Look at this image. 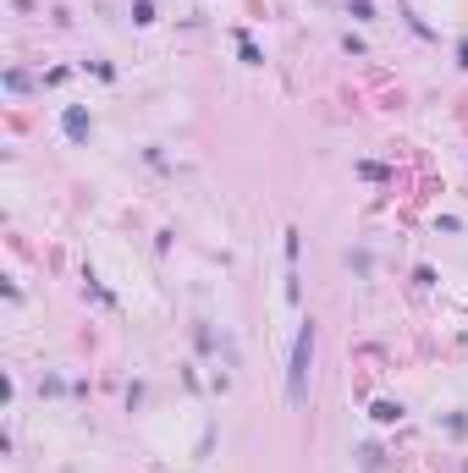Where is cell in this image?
Masks as SVG:
<instances>
[{"label": "cell", "mask_w": 468, "mask_h": 473, "mask_svg": "<svg viewBox=\"0 0 468 473\" xmlns=\"http://www.w3.org/2000/svg\"><path fill=\"white\" fill-rule=\"evenodd\" d=\"M309 369H314V319H303V330L292 341V369H287V402L292 407L309 402Z\"/></svg>", "instance_id": "cell-1"}, {"label": "cell", "mask_w": 468, "mask_h": 473, "mask_svg": "<svg viewBox=\"0 0 468 473\" xmlns=\"http://www.w3.org/2000/svg\"><path fill=\"white\" fill-rule=\"evenodd\" d=\"M61 132H67L72 143H83V138L94 132V121H89V110H83V105H67V116H61Z\"/></svg>", "instance_id": "cell-2"}, {"label": "cell", "mask_w": 468, "mask_h": 473, "mask_svg": "<svg viewBox=\"0 0 468 473\" xmlns=\"http://www.w3.org/2000/svg\"><path fill=\"white\" fill-rule=\"evenodd\" d=\"M369 418H375V424H397V418H402V402H375Z\"/></svg>", "instance_id": "cell-3"}, {"label": "cell", "mask_w": 468, "mask_h": 473, "mask_svg": "<svg viewBox=\"0 0 468 473\" xmlns=\"http://www.w3.org/2000/svg\"><path fill=\"white\" fill-rule=\"evenodd\" d=\"M237 50H243V61H248V66H259V50H254V39H248V34H237Z\"/></svg>", "instance_id": "cell-4"}, {"label": "cell", "mask_w": 468, "mask_h": 473, "mask_svg": "<svg viewBox=\"0 0 468 473\" xmlns=\"http://www.w3.org/2000/svg\"><path fill=\"white\" fill-rule=\"evenodd\" d=\"M6 88H12V94H28L34 83H28V72H6Z\"/></svg>", "instance_id": "cell-5"}, {"label": "cell", "mask_w": 468, "mask_h": 473, "mask_svg": "<svg viewBox=\"0 0 468 473\" xmlns=\"http://www.w3.org/2000/svg\"><path fill=\"white\" fill-rule=\"evenodd\" d=\"M358 462H364V468H369V473H375V468H380V462H386V457H380V451H375V446H364V451H358Z\"/></svg>", "instance_id": "cell-6"}, {"label": "cell", "mask_w": 468, "mask_h": 473, "mask_svg": "<svg viewBox=\"0 0 468 473\" xmlns=\"http://www.w3.org/2000/svg\"><path fill=\"white\" fill-rule=\"evenodd\" d=\"M132 23H154V6H149V0H138V6H132Z\"/></svg>", "instance_id": "cell-7"}, {"label": "cell", "mask_w": 468, "mask_h": 473, "mask_svg": "<svg viewBox=\"0 0 468 473\" xmlns=\"http://www.w3.org/2000/svg\"><path fill=\"white\" fill-rule=\"evenodd\" d=\"M457 61H463V66H468V39H463V45H457Z\"/></svg>", "instance_id": "cell-8"}]
</instances>
